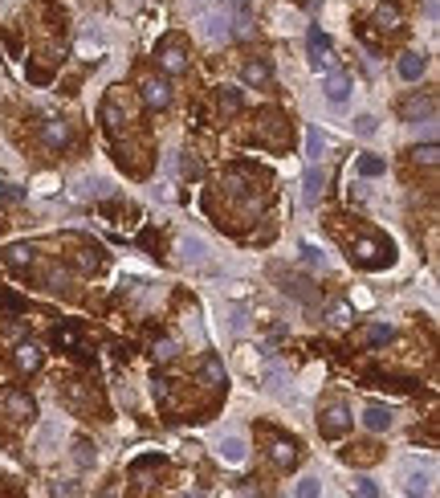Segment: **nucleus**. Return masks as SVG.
I'll return each mask as SVG.
<instances>
[{"instance_id":"nucleus-1","label":"nucleus","mask_w":440,"mask_h":498,"mask_svg":"<svg viewBox=\"0 0 440 498\" xmlns=\"http://www.w3.org/2000/svg\"><path fill=\"white\" fill-rule=\"evenodd\" d=\"M318 429H322V437H342V433L351 429V409H346V404H330V409L318 416Z\"/></svg>"},{"instance_id":"nucleus-2","label":"nucleus","mask_w":440,"mask_h":498,"mask_svg":"<svg viewBox=\"0 0 440 498\" xmlns=\"http://www.w3.org/2000/svg\"><path fill=\"white\" fill-rule=\"evenodd\" d=\"M351 253H355V262L359 266H367V270H375V266H383V262H388L391 253L383 245H379V241H375V237H359L355 241V249H351Z\"/></svg>"},{"instance_id":"nucleus-3","label":"nucleus","mask_w":440,"mask_h":498,"mask_svg":"<svg viewBox=\"0 0 440 498\" xmlns=\"http://www.w3.org/2000/svg\"><path fill=\"white\" fill-rule=\"evenodd\" d=\"M306 50H310V66L318 70H330V37L322 33V29H310L306 33Z\"/></svg>"},{"instance_id":"nucleus-4","label":"nucleus","mask_w":440,"mask_h":498,"mask_svg":"<svg viewBox=\"0 0 440 498\" xmlns=\"http://www.w3.org/2000/svg\"><path fill=\"white\" fill-rule=\"evenodd\" d=\"M143 102H147V111H167V106H171V86L163 82V78H147Z\"/></svg>"},{"instance_id":"nucleus-5","label":"nucleus","mask_w":440,"mask_h":498,"mask_svg":"<svg viewBox=\"0 0 440 498\" xmlns=\"http://www.w3.org/2000/svg\"><path fill=\"white\" fill-rule=\"evenodd\" d=\"M4 413L13 416V421H29V416L37 413V404H33L29 392H21V388H9V392H4Z\"/></svg>"},{"instance_id":"nucleus-6","label":"nucleus","mask_w":440,"mask_h":498,"mask_svg":"<svg viewBox=\"0 0 440 498\" xmlns=\"http://www.w3.org/2000/svg\"><path fill=\"white\" fill-rule=\"evenodd\" d=\"M159 70L163 74H184V70H188V50H184L179 41H167L159 50Z\"/></svg>"},{"instance_id":"nucleus-7","label":"nucleus","mask_w":440,"mask_h":498,"mask_svg":"<svg viewBox=\"0 0 440 498\" xmlns=\"http://www.w3.org/2000/svg\"><path fill=\"white\" fill-rule=\"evenodd\" d=\"M41 143L53 148V151H62L65 143H69V123H65V118H45V123H41Z\"/></svg>"},{"instance_id":"nucleus-8","label":"nucleus","mask_w":440,"mask_h":498,"mask_svg":"<svg viewBox=\"0 0 440 498\" xmlns=\"http://www.w3.org/2000/svg\"><path fill=\"white\" fill-rule=\"evenodd\" d=\"M13 364L21 367V372H37V367H41V348H37L33 339L16 343V348H13Z\"/></svg>"},{"instance_id":"nucleus-9","label":"nucleus","mask_w":440,"mask_h":498,"mask_svg":"<svg viewBox=\"0 0 440 498\" xmlns=\"http://www.w3.org/2000/svg\"><path fill=\"white\" fill-rule=\"evenodd\" d=\"M346 94H351V78H346V74H339V70H330V74H326V99L334 102V106H342V102H346Z\"/></svg>"},{"instance_id":"nucleus-10","label":"nucleus","mask_w":440,"mask_h":498,"mask_svg":"<svg viewBox=\"0 0 440 498\" xmlns=\"http://www.w3.org/2000/svg\"><path fill=\"white\" fill-rule=\"evenodd\" d=\"M33 253H37V249H33L29 241H16V245L4 249V262H9L13 270H29L33 266Z\"/></svg>"},{"instance_id":"nucleus-11","label":"nucleus","mask_w":440,"mask_h":498,"mask_svg":"<svg viewBox=\"0 0 440 498\" xmlns=\"http://www.w3.org/2000/svg\"><path fill=\"white\" fill-rule=\"evenodd\" d=\"M200 384H204V388H220V384H225V364H220L216 355H208V360L200 364Z\"/></svg>"},{"instance_id":"nucleus-12","label":"nucleus","mask_w":440,"mask_h":498,"mask_svg":"<svg viewBox=\"0 0 440 498\" xmlns=\"http://www.w3.org/2000/svg\"><path fill=\"white\" fill-rule=\"evenodd\" d=\"M424 66H428L424 53H400V78H404V82H416L424 74Z\"/></svg>"},{"instance_id":"nucleus-13","label":"nucleus","mask_w":440,"mask_h":498,"mask_svg":"<svg viewBox=\"0 0 440 498\" xmlns=\"http://www.w3.org/2000/svg\"><path fill=\"white\" fill-rule=\"evenodd\" d=\"M53 343H57V348H69V351H78V355H86V343H81V335H78V327H57V331H53Z\"/></svg>"},{"instance_id":"nucleus-14","label":"nucleus","mask_w":440,"mask_h":498,"mask_svg":"<svg viewBox=\"0 0 440 498\" xmlns=\"http://www.w3.org/2000/svg\"><path fill=\"white\" fill-rule=\"evenodd\" d=\"M269 458H273L277 465H293V462H298V446H293V441H286V437H273Z\"/></svg>"},{"instance_id":"nucleus-15","label":"nucleus","mask_w":440,"mask_h":498,"mask_svg":"<svg viewBox=\"0 0 440 498\" xmlns=\"http://www.w3.org/2000/svg\"><path fill=\"white\" fill-rule=\"evenodd\" d=\"M179 253H184V262H196V266L208 262V245H204L200 237H184V241H179Z\"/></svg>"},{"instance_id":"nucleus-16","label":"nucleus","mask_w":440,"mask_h":498,"mask_svg":"<svg viewBox=\"0 0 440 498\" xmlns=\"http://www.w3.org/2000/svg\"><path fill=\"white\" fill-rule=\"evenodd\" d=\"M363 425H367L371 433H383V429L391 425V413L383 409V404H367V413H363Z\"/></svg>"},{"instance_id":"nucleus-17","label":"nucleus","mask_w":440,"mask_h":498,"mask_svg":"<svg viewBox=\"0 0 440 498\" xmlns=\"http://www.w3.org/2000/svg\"><path fill=\"white\" fill-rule=\"evenodd\" d=\"M318 192H322V172H318V164L306 167V192H302V200H306L310 209L318 204Z\"/></svg>"},{"instance_id":"nucleus-18","label":"nucleus","mask_w":440,"mask_h":498,"mask_svg":"<svg viewBox=\"0 0 440 498\" xmlns=\"http://www.w3.org/2000/svg\"><path fill=\"white\" fill-rule=\"evenodd\" d=\"M375 25H379L383 33H395V29H400V9H395V4H379V9H375Z\"/></svg>"},{"instance_id":"nucleus-19","label":"nucleus","mask_w":440,"mask_h":498,"mask_svg":"<svg viewBox=\"0 0 440 498\" xmlns=\"http://www.w3.org/2000/svg\"><path fill=\"white\" fill-rule=\"evenodd\" d=\"M436 115V102L432 99H407L404 102V118H432Z\"/></svg>"},{"instance_id":"nucleus-20","label":"nucleus","mask_w":440,"mask_h":498,"mask_svg":"<svg viewBox=\"0 0 440 498\" xmlns=\"http://www.w3.org/2000/svg\"><path fill=\"white\" fill-rule=\"evenodd\" d=\"M269 78H273L269 62H249V66H244V82H249V86H265Z\"/></svg>"},{"instance_id":"nucleus-21","label":"nucleus","mask_w":440,"mask_h":498,"mask_svg":"<svg viewBox=\"0 0 440 498\" xmlns=\"http://www.w3.org/2000/svg\"><path fill=\"white\" fill-rule=\"evenodd\" d=\"M322 131H318V127H310L306 131V164H318V160H322Z\"/></svg>"},{"instance_id":"nucleus-22","label":"nucleus","mask_w":440,"mask_h":498,"mask_svg":"<svg viewBox=\"0 0 440 498\" xmlns=\"http://www.w3.org/2000/svg\"><path fill=\"white\" fill-rule=\"evenodd\" d=\"M25 197H29V192H25L21 184H13V180H4V176H0V204H21Z\"/></svg>"},{"instance_id":"nucleus-23","label":"nucleus","mask_w":440,"mask_h":498,"mask_svg":"<svg viewBox=\"0 0 440 498\" xmlns=\"http://www.w3.org/2000/svg\"><path fill=\"white\" fill-rule=\"evenodd\" d=\"M388 339H391V327H388V323H371V327H363V343H371V348L388 343Z\"/></svg>"},{"instance_id":"nucleus-24","label":"nucleus","mask_w":440,"mask_h":498,"mask_svg":"<svg viewBox=\"0 0 440 498\" xmlns=\"http://www.w3.org/2000/svg\"><path fill=\"white\" fill-rule=\"evenodd\" d=\"M102 123H106V131H111V135L123 131V115H118V106H114L111 99L102 102Z\"/></svg>"},{"instance_id":"nucleus-25","label":"nucleus","mask_w":440,"mask_h":498,"mask_svg":"<svg viewBox=\"0 0 440 498\" xmlns=\"http://www.w3.org/2000/svg\"><path fill=\"white\" fill-rule=\"evenodd\" d=\"M78 266L86 270V274H94V270H102V249H78Z\"/></svg>"},{"instance_id":"nucleus-26","label":"nucleus","mask_w":440,"mask_h":498,"mask_svg":"<svg viewBox=\"0 0 440 498\" xmlns=\"http://www.w3.org/2000/svg\"><path fill=\"white\" fill-rule=\"evenodd\" d=\"M220 458H225V462H241V458H244V441H241V437H225V441H220Z\"/></svg>"},{"instance_id":"nucleus-27","label":"nucleus","mask_w":440,"mask_h":498,"mask_svg":"<svg viewBox=\"0 0 440 498\" xmlns=\"http://www.w3.org/2000/svg\"><path fill=\"white\" fill-rule=\"evenodd\" d=\"M45 286H49V290H57V294H62L65 286H69V270H62V266H49V270H45Z\"/></svg>"},{"instance_id":"nucleus-28","label":"nucleus","mask_w":440,"mask_h":498,"mask_svg":"<svg viewBox=\"0 0 440 498\" xmlns=\"http://www.w3.org/2000/svg\"><path fill=\"white\" fill-rule=\"evenodd\" d=\"M359 176H383V167H388V164H383V160H379V155H359Z\"/></svg>"},{"instance_id":"nucleus-29","label":"nucleus","mask_w":440,"mask_h":498,"mask_svg":"<svg viewBox=\"0 0 440 498\" xmlns=\"http://www.w3.org/2000/svg\"><path fill=\"white\" fill-rule=\"evenodd\" d=\"M179 172H184V180H196V176H204V164L196 160V151H188V155L179 160Z\"/></svg>"},{"instance_id":"nucleus-30","label":"nucleus","mask_w":440,"mask_h":498,"mask_svg":"<svg viewBox=\"0 0 440 498\" xmlns=\"http://www.w3.org/2000/svg\"><path fill=\"white\" fill-rule=\"evenodd\" d=\"M436 160H440V148H436V143H424V148H416V164L436 167Z\"/></svg>"},{"instance_id":"nucleus-31","label":"nucleus","mask_w":440,"mask_h":498,"mask_svg":"<svg viewBox=\"0 0 440 498\" xmlns=\"http://www.w3.org/2000/svg\"><path fill=\"white\" fill-rule=\"evenodd\" d=\"M176 351H179L176 339H159V343H155V360H159V364H167V360H176Z\"/></svg>"},{"instance_id":"nucleus-32","label":"nucleus","mask_w":440,"mask_h":498,"mask_svg":"<svg viewBox=\"0 0 440 498\" xmlns=\"http://www.w3.org/2000/svg\"><path fill=\"white\" fill-rule=\"evenodd\" d=\"M286 290H293V294H298L302 302H314V290H310L306 278H290V282H286Z\"/></svg>"},{"instance_id":"nucleus-33","label":"nucleus","mask_w":440,"mask_h":498,"mask_svg":"<svg viewBox=\"0 0 440 498\" xmlns=\"http://www.w3.org/2000/svg\"><path fill=\"white\" fill-rule=\"evenodd\" d=\"M220 111H225V115H237V111H241V94H237V90H220Z\"/></svg>"},{"instance_id":"nucleus-34","label":"nucleus","mask_w":440,"mask_h":498,"mask_svg":"<svg viewBox=\"0 0 440 498\" xmlns=\"http://www.w3.org/2000/svg\"><path fill=\"white\" fill-rule=\"evenodd\" d=\"M74 449H78V453H74V462H78L81 470H86V465H94V446H90V441H78Z\"/></svg>"},{"instance_id":"nucleus-35","label":"nucleus","mask_w":440,"mask_h":498,"mask_svg":"<svg viewBox=\"0 0 440 498\" xmlns=\"http://www.w3.org/2000/svg\"><path fill=\"white\" fill-rule=\"evenodd\" d=\"M375 127H379V123H375L371 115H359V118H355V135H363V139H371Z\"/></svg>"},{"instance_id":"nucleus-36","label":"nucleus","mask_w":440,"mask_h":498,"mask_svg":"<svg viewBox=\"0 0 440 498\" xmlns=\"http://www.w3.org/2000/svg\"><path fill=\"white\" fill-rule=\"evenodd\" d=\"M265 380H269V388H273V392H281V384H286V372H281L277 364H269V367H265Z\"/></svg>"},{"instance_id":"nucleus-37","label":"nucleus","mask_w":440,"mask_h":498,"mask_svg":"<svg viewBox=\"0 0 440 498\" xmlns=\"http://www.w3.org/2000/svg\"><path fill=\"white\" fill-rule=\"evenodd\" d=\"M355 494H363V498H375L379 490H375V482H371V478H355Z\"/></svg>"},{"instance_id":"nucleus-38","label":"nucleus","mask_w":440,"mask_h":498,"mask_svg":"<svg viewBox=\"0 0 440 498\" xmlns=\"http://www.w3.org/2000/svg\"><path fill=\"white\" fill-rule=\"evenodd\" d=\"M330 323H351V306H346V302H339V306H334V311H330Z\"/></svg>"},{"instance_id":"nucleus-39","label":"nucleus","mask_w":440,"mask_h":498,"mask_svg":"<svg viewBox=\"0 0 440 498\" xmlns=\"http://www.w3.org/2000/svg\"><path fill=\"white\" fill-rule=\"evenodd\" d=\"M298 494H302V498H314V494H318V482H314V478H302V482H298Z\"/></svg>"},{"instance_id":"nucleus-40","label":"nucleus","mask_w":440,"mask_h":498,"mask_svg":"<svg viewBox=\"0 0 440 498\" xmlns=\"http://www.w3.org/2000/svg\"><path fill=\"white\" fill-rule=\"evenodd\" d=\"M302 253H306V262H310V266H326V258H322V253H318L314 245H302Z\"/></svg>"},{"instance_id":"nucleus-41","label":"nucleus","mask_w":440,"mask_h":498,"mask_svg":"<svg viewBox=\"0 0 440 498\" xmlns=\"http://www.w3.org/2000/svg\"><path fill=\"white\" fill-rule=\"evenodd\" d=\"M407 490H412V494H420V490H428V474H424V478L416 474V478L407 482Z\"/></svg>"},{"instance_id":"nucleus-42","label":"nucleus","mask_w":440,"mask_h":498,"mask_svg":"<svg viewBox=\"0 0 440 498\" xmlns=\"http://www.w3.org/2000/svg\"><path fill=\"white\" fill-rule=\"evenodd\" d=\"M155 397H159V400H171V388H167V380H159V376H155Z\"/></svg>"},{"instance_id":"nucleus-43","label":"nucleus","mask_w":440,"mask_h":498,"mask_svg":"<svg viewBox=\"0 0 440 498\" xmlns=\"http://www.w3.org/2000/svg\"><path fill=\"white\" fill-rule=\"evenodd\" d=\"M232 331H244V311H232Z\"/></svg>"}]
</instances>
